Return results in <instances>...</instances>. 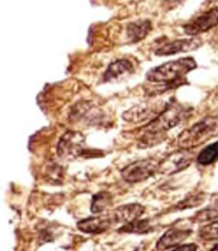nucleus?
<instances>
[{"label":"nucleus","mask_w":218,"mask_h":251,"mask_svg":"<svg viewBox=\"0 0 218 251\" xmlns=\"http://www.w3.org/2000/svg\"><path fill=\"white\" fill-rule=\"evenodd\" d=\"M192 233L191 229L171 227L166 230L156 243V249H175L181 242L187 239Z\"/></svg>","instance_id":"10"},{"label":"nucleus","mask_w":218,"mask_h":251,"mask_svg":"<svg viewBox=\"0 0 218 251\" xmlns=\"http://www.w3.org/2000/svg\"><path fill=\"white\" fill-rule=\"evenodd\" d=\"M112 224L110 217H95L81 220L77 224V227L85 233H101L107 230Z\"/></svg>","instance_id":"12"},{"label":"nucleus","mask_w":218,"mask_h":251,"mask_svg":"<svg viewBox=\"0 0 218 251\" xmlns=\"http://www.w3.org/2000/svg\"><path fill=\"white\" fill-rule=\"evenodd\" d=\"M175 249H184V250H196L197 249V246L194 243H189V244H184V245H178Z\"/></svg>","instance_id":"21"},{"label":"nucleus","mask_w":218,"mask_h":251,"mask_svg":"<svg viewBox=\"0 0 218 251\" xmlns=\"http://www.w3.org/2000/svg\"><path fill=\"white\" fill-rule=\"evenodd\" d=\"M196 161L202 166H208L218 161V141L204 147L198 153Z\"/></svg>","instance_id":"15"},{"label":"nucleus","mask_w":218,"mask_h":251,"mask_svg":"<svg viewBox=\"0 0 218 251\" xmlns=\"http://www.w3.org/2000/svg\"><path fill=\"white\" fill-rule=\"evenodd\" d=\"M152 29V24L148 20L133 22L127 26V36L131 42H138L145 38Z\"/></svg>","instance_id":"14"},{"label":"nucleus","mask_w":218,"mask_h":251,"mask_svg":"<svg viewBox=\"0 0 218 251\" xmlns=\"http://www.w3.org/2000/svg\"><path fill=\"white\" fill-rule=\"evenodd\" d=\"M145 208L137 203L126 204L117 207L109 216L112 223L127 224L139 219L144 214Z\"/></svg>","instance_id":"11"},{"label":"nucleus","mask_w":218,"mask_h":251,"mask_svg":"<svg viewBox=\"0 0 218 251\" xmlns=\"http://www.w3.org/2000/svg\"><path fill=\"white\" fill-rule=\"evenodd\" d=\"M132 71H133V66L128 60H125V59L117 60L109 65V67L107 68L104 74L103 78H104V81H111L119 78L122 75L132 73Z\"/></svg>","instance_id":"13"},{"label":"nucleus","mask_w":218,"mask_h":251,"mask_svg":"<svg viewBox=\"0 0 218 251\" xmlns=\"http://www.w3.org/2000/svg\"><path fill=\"white\" fill-rule=\"evenodd\" d=\"M216 218H218V196L213 199L212 203L209 206L195 214L192 221L194 223H201L214 220Z\"/></svg>","instance_id":"16"},{"label":"nucleus","mask_w":218,"mask_h":251,"mask_svg":"<svg viewBox=\"0 0 218 251\" xmlns=\"http://www.w3.org/2000/svg\"><path fill=\"white\" fill-rule=\"evenodd\" d=\"M159 162L155 159H143L135 161L120 172L122 178L127 182H139L152 176L159 170Z\"/></svg>","instance_id":"4"},{"label":"nucleus","mask_w":218,"mask_h":251,"mask_svg":"<svg viewBox=\"0 0 218 251\" xmlns=\"http://www.w3.org/2000/svg\"><path fill=\"white\" fill-rule=\"evenodd\" d=\"M198 236L207 241L218 239V221L212 222L198 229Z\"/></svg>","instance_id":"19"},{"label":"nucleus","mask_w":218,"mask_h":251,"mask_svg":"<svg viewBox=\"0 0 218 251\" xmlns=\"http://www.w3.org/2000/svg\"><path fill=\"white\" fill-rule=\"evenodd\" d=\"M196 67V63L194 58H181L150 70L146 77L151 82L163 83L166 88H171L172 86L187 83L185 75Z\"/></svg>","instance_id":"1"},{"label":"nucleus","mask_w":218,"mask_h":251,"mask_svg":"<svg viewBox=\"0 0 218 251\" xmlns=\"http://www.w3.org/2000/svg\"><path fill=\"white\" fill-rule=\"evenodd\" d=\"M201 40L198 37L177 39L163 44L155 50V54L158 56H168L181 52H189L198 48L201 45Z\"/></svg>","instance_id":"8"},{"label":"nucleus","mask_w":218,"mask_h":251,"mask_svg":"<svg viewBox=\"0 0 218 251\" xmlns=\"http://www.w3.org/2000/svg\"><path fill=\"white\" fill-rule=\"evenodd\" d=\"M218 134V117H205L184 129L178 136V145L190 150L210 140Z\"/></svg>","instance_id":"3"},{"label":"nucleus","mask_w":218,"mask_h":251,"mask_svg":"<svg viewBox=\"0 0 218 251\" xmlns=\"http://www.w3.org/2000/svg\"><path fill=\"white\" fill-rule=\"evenodd\" d=\"M152 229L150 221L148 219L139 220L136 219L130 223L124 224V226L119 229L121 232H133V233H146Z\"/></svg>","instance_id":"17"},{"label":"nucleus","mask_w":218,"mask_h":251,"mask_svg":"<svg viewBox=\"0 0 218 251\" xmlns=\"http://www.w3.org/2000/svg\"><path fill=\"white\" fill-rule=\"evenodd\" d=\"M189 112L190 110L181 105H171L169 103L167 107L146 126V132L142 141L150 142L160 139L165 131L176 126L186 119L189 116Z\"/></svg>","instance_id":"2"},{"label":"nucleus","mask_w":218,"mask_h":251,"mask_svg":"<svg viewBox=\"0 0 218 251\" xmlns=\"http://www.w3.org/2000/svg\"><path fill=\"white\" fill-rule=\"evenodd\" d=\"M218 25V7L211 8L202 15L186 24L183 27L187 34L197 35Z\"/></svg>","instance_id":"7"},{"label":"nucleus","mask_w":218,"mask_h":251,"mask_svg":"<svg viewBox=\"0 0 218 251\" xmlns=\"http://www.w3.org/2000/svg\"><path fill=\"white\" fill-rule=\"evenodd\" d=\"M57 152L59 156L65 160L73 159L77 156L83 155L85 152L84 136L80 132H65L58 143Z\"/></svg>","instance_id":"5"},{"label":"nucleus","mask_w":218,"mask_h":251,"mask_svg":"<svg viewBox=\"0 0 218 251\" xmlns=\"http://www.w3.org/2000/svg\"><path fill=\"white\" fill-rule=\"evenodd\" d=\"M192 162V155L187 151L175 152L159 164V170L165 174H175L187 168Z\"/></svg>","instance_id":"9"},{"label":"nucleus","mask_w":218,"mask_h":251,"mask_svg":"<svg viewBox=\"0 0 218 251\" xmlns=\"http://www.w3.org/2000/svg\"><path fill=\"white\" fill-rule=\"evenodd\" d=\"M164 101L144 102L139 104L123 114V119L131 123H139L148 119L155 118L158 116L168 105Z\"/></svg>","instance_id":"6"},{"label":"nucleus","mask_w":218,"mask_h":251,"mask_svg":"<svg viewBox=\"0 0 218 251\" xmlns=\"http://www.w3.org/2000/svg\"><path fill=\"white\" fill-rule=\"evenodd\" d=\"M212 250H218V243H216V244L212 247Z\"/></svg>","instance_id":"22"},{"label":"nucleus","mask_w":218,"mask_h":251,"mask_svg":"<svg viewBox=\"0 0 218 251\" xmlns=\"http://www.w3.org/2000/svg\"><path fill=\"white\" fill-rule=\"evenodd\" d=\"M205 194L202 192L196 193L195 195L192 196H188L187 198H185L183 201L179 202L178 205H176V209L179 210H184V209H188V208H193L196 206L200 205L204 200H205Z\"/></svg>","instance_id":"20"},{"label":"nucleus","mask_w":218,"mask_h":251,"mask_svg":"<svg viewBox=\"0 0 218 251\" xmlns=\"http://www.w3.org/2000/svg\"><path fill=\"white\" fill-rule=\"evenodd\" d=\"M111 196L109 192L102 191L93 196L92 202H91V211L95 214L102 213L105 211L110 204Z\"/></svg>","instance_id":"18"}]
</instances>
